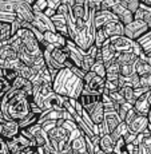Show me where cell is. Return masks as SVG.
<instances>
[{
	"label": "cell",
	"mask_w": 151,
	"mask_h": 154,
	"mask_svg": "<svg viewBox=\"0 0 151 154\" xmlns=\"http://www.w3.org/2000/svg\"><path fill=\"white\" fill-rule=\"evenodd\" d=\"M31 99L23 90H16L11 87L3 95L2 111L7 121L19 122L31 112Z\"/></svg>",
	"instance_id": "obj_1"
},
{
	"label": "cell",
	"mask_w": 151,
	"mask_h": 154,
	"mask_svg": "<svg viewBox=\"0 0 151 154\" xmlns=\"http://www.w3.org/2000/svg\"><path fill=\"white\" fill-rule=\"evenodd\" d=\"M84 88L83 79L78 78L70 69H62L52 79V90L58 95L78 99Z\"/></svg>",
	"instance_id": "obj_2"
},
{
	"label": "cell",
	"mask_w": 151,
	"mask_h": 154,
	"mask_svg": "<svg viewBox=\"0 0 151 154\" xmlns=\"http://www.w3.org/2000/svg\"><path fill=\"white\" fill-rule=\"evenodd\" d=\"M23 62L17 58L16 51L12 48L10 42L0 43V69H14L17 70V67Z\"/></svg>",
	"instance_id": "obj_3"
},
{
	"label": "cell",
	"mask_w": 151,
	"mask_h": 154,
	"mask_svg": "<svg viewBox=\"0 0 151 154\" xmlns=\"http://www.w3.org/2000/svg\"><path fill=\"white\" fill-rule=\"evenodd\" d=\"M110 44L116 52H132V54H135L138 58L143 54V51H142V48L138 44V42L128 39V38L124 36V35L111 38Z\"/></svg>",
	"instance_id": "obj_4"
},
{
	"label": "cell",
	"mask_w": 151,
	"mask_h": 154,
	"mask_svg": "<svg viewBox=\"0 0 151 154\" xmlns=\"http://www.w3.org/2000/svg\"><path fill=\"white\" fill-rule=\"evenodd\" d=\"M83 82H84V88H83V90L87 91V93H90V94L102 95L103 91H104L106 79L98 76L95 72H92V71L86 72L84 78H83Z\"/></svg>",
	"instance_id": "obj_5"
},
{
	"label": "cell",
	"mask_w": 151,
	"mask_h": 154,
	"mask_svg": "<svg viewBox=\"0 0 151 154\" xmlns=\"http://www.w3.org/2000/svg\"><path fill=\"white\" fill-rule=\"evenodd\" d=\"M147 31H149V27L143 20L134 19L131 23L124 26V36H127L131 40H135V42H138Z\"/></svg>",
	"instance_id": "obj_6"
},
{
	"label": "cell",
	"mask_w": 151,
	"mask_h": 154,
	"mask_svg": "<svg viewBox=\"0 0 151 154\" xmlns=\"http://www.w3.org/2000/svg\"><path fill=\"white\" fill-rule=\"evenodd\" d=\"M7 146H8V152L10 154H19L22 150H24L26 147L28 146H32V147H38L36 145H34L28 138H26L22 133L16 135L12 140H7Z\"/></svg>",
	"instance_id": "obj_7"
},
{
	"label": "cell",
	"mask_w": 151,
	"mask_h": 154,
	"mask_svg": "<svg viewBox=\"0 0 151 154\" xmlns=\"http://www.w3.org/2000/svg\"><path fill=\"white\" fill-rule=\"evenodd\" d=\"M14 14L16 15V19L22 20V22L31 23L34 19V11L32 7L28 5L27 3L22 2V0H16L14 2Z\"/></svg>",
	"instance_id": "obj_8"
},
{
	"label": "cell",
	"mask_w": 151,
	"mask_h": 154,
	"mask_svg": "<svg viewBox=\"0 0 151 154\" xmlns=\"http://www.w3.org/2000/svg\"><path fill=\"white\" fill-rule=\"evenodd\" d=\"M20 133V127L15 121H4L0 123V137L3 140H12Z\"/></svg>",
	"instance_id": "obj_9"
},
{
	"label": "cell",
	"mask_w": 151,
	"mask_h": 154,
	"mask_svg": "<svg viewBox=\"0 0 151 154\" xmlns=\"http://www.w3.org/2000/svg\"><path fill=\"white\" fill-rule=\"evenodd\" d=\"M112 20H118V17L112 14L111 10H102L98 11V12L94 14L92 17V24L95 29L102 28L104 24H107L108 22H112Z\"/></svg>",
	"instance_id": "obj_10"
},
{
	"label": "cell",
	"mask_w": 151,
	"mask_h": 154,
	"mask_svg": "<svg viewBox=\"0 0 151 154\" xmlns=\"http://www.w3.org/2000/svg\"><path fill=\"white\" fill-rule=\"evenodd\" d=\"M86 112L88 114L91 122H92L94 125L99 129V126L102 125L103 121H104V109H103L102 100H100V102H98V103H95V105H94L91 109L86 110Z\"/></svg>",
	"instance_id": "obj_11"
},
{
	"label": "cell",
	"mask_w": 151,
	"mask_h": 154,
	"mask_svg": "<svg viewBox=\"0 0 151 154\" xmlns=\"http://www.w3.org/2000/svg\"><path fill=\"white\" fill-rule=\"evenodd\" d=\"M102 29L108 39H111V38H114V36H122V35H124V26L119 20L108 22L107 24L103 26Z\"/></svg>",
	"instance_id": "obj_12"
},
{
	"label": "cell",
	"mask_w": 151,
	"mask_h": 154,
	"mask_svg": "<svg viewBox=\"0 0 151 154\" xmlns=\"http://www.w3.org/2000/svg\"><path fill=\"white\" fill-rule=\"evenodd\" d=\"M111 11L123 26L128 24V23H131L132 20H134V14H131L130 11H127L120 3H118L116 5H114V7L111 8Z\"/></svg>",
	"instance_id": "obj_13"
},
{
	"label": "cell",
	"mask_w": 151,
	"mask_h": 154,
	"mask_svg": "<svg viewBox=\"0 0 151 154\" xmlns=\"http://www.w3.org/2000/svg\"><path fill=\"white\" fill-rule=\"evenodd\" d=\"M147 126H149V119H147V117H143V115H139V114L135 117V119L132 121L130 125H127L128 131L135 135L140 134L144 130H147Z\"/></svg>",
	"instance_id": "obj_14"
},
{
	"label": "cell",
	"mask_w": 151,
	"mask_h": 154,
	"mask_svg": "<svg viewBox=\"0 0 151 154\" xmlns=\"http://www.w3.org/2000/svg\"><path fill=\"white\" fill-rule=\"evenodd\" d=\"M79 103L82 105V107L84 109V110H88V109H91L95 103L100 102L102 100V95H95V94H90L87 93V91L83 90L82 94L79 95V98L76 99Z\"/></svg>",
	"instance_id": "obj_15"
},
{
	"label": "cell",
	"mask_w": 151,
	"mask_h": 154,
	"mask_svg": "<svg viewBox=\"0 0 151 154\" xmlns=\"http://www.w3.org/2000/svg\"><path fill=\"white\" fill-rule=\"evenodd\" d=\"M149 93L143 94L142 97L137 98L135 103L132 105V107H134V110L137 111V114L143 115V117H147V114H149V111H150V107H151V105L149 102Z\"/></svg>",
	"instance_id": "obj_16"
},
{
	"label": "cell",
	"mask_w": 151,
	"mask_h": 154,
	"mask_svg": "<svg viewBox=\"0 0 151 154\" xmlns=\"http://www.w3.org/2000/svg\"><path fill=\"white\" fill-rule=\"evenodd\" d=\"M51 20H52V24H54V27H55V31L58 32V34H60L62 36H64L66 39H68V29H67L66 16L55 14L54 16L51 17Z\"/></svg>",
	"instance_id": "obj_17"
},
{
	"label": "cell",
	"mask_w": 151,
	"mask_h": 154,
	"mask_svg": "<svg viewBox=\"0 0 151 154\" xmlns=\"http://www.w3.org/2000/svg\"><path fill=\"white\" fill-rule=\"evenodd\" d=\"M11 87L16 88V90H23L28 95V98L32 99V90H34V86H32V82L29 81V79L17 76L12 83H11Z\"/></svg>",
	"instance_id": "obj_18"
},
{
	"label": "cell",
	"mask_w": 151,
	"mask_h": 154,
	"mask_svg": "<svg viewBox=\"0 0 151 154\" xmlns=\"http://www.w3.org/2000/svg\"><path fill=\"white\" fill-rule=\"evenodd\" d=\"M43 38H44V42L52 44V46L55 47H59V48H63L64 46H66V42L67 39L64 36H62L60 34H58V32H51V31H46L43 34Z\"/></svg>",
	"instance_id": "obj_19"
},
{
	"label": "cell",
	"mask_w": 151,
	"mask_h": 154,
	"mask_svg": "<svg viewBox=\"0 0 151 154\" xmlns=\"http://www.w3.org/2000/svg\"><path fill=\"white\" fill-rule=\"evenodd\" d=\"M100 54H102V60H103V64H104V67L110 66L111 63H114V62H115L116 51H115V50L111 47L110 42L106 43L104 46L100 48Z\"/></svg>",
	"instance_id": "obj_20"
},
{
	"label": "cell",
	"mask_w": 151,
	"mask_h": 154,
	"mask_svg": "<svg viewBox=\"0 0 151 154\" xmlns=\"http://www.w3.org/2000/svg\"><path fill=\"white\" fill-rule=\"evenodd\" d=\"M114 147H115V141L112 140V137L110 134H104L100 137L99 149L102 150V152H104L107 154H112L114 153Z\"/></svg>",
	"instance_id": "obj_21"
},
{
	"label": "cell",
	"mask_w": 151,
	"mask_h": 154,
	"mask_svg": "<svg viewBox=\"0 0 151 154\" xmlns=\"http://www.w3.org/2000/svg\"><path fill=\"white\" fill-rule=\"evenodd\" d=\"M134 70H135V74H138L139 76H144V75L151 74V66L142 58H138L137 60H135Z\"/></svg>",
	"instance_id": "obj_22"
},
{
	"label": "cell",
	"mask_w": 151,
	"mask_h": 154,
	"mask_svg": "<svg viewBox=\"0 0 151 154\" xmlns=\"http://www.w3.org/2000/svg\"><path fill=\"white\" fill-rule=\"evenodd\" d=\"M70 146H71V149H72V152H75V153H78V154L86 153V152H87V145H86L84 135L82 134V135H79V137L74 138V140L71 141Z\"/></svg>",
	"instance_id": "obj_23"
},
{
	"label": "cell",
	"mask_w": 151,
	"mask_h": 154,
	"mask_svg": "<svg viewBox=\"0 0 151 154\" xmlns=\"http://www.w3.org/2000/svg\"><path fill=\"white\" fill-rule=\"evenodd\" d=\"M137 59L138 56L132 54V52H116V56H115V62L119 66H122V64H134Z\"/></svg>",
	"instance_id": "obj_24"
},
{
	"label": "cell",
	"mask_w": 151,
	"mask_h": 154,
	"mask_svg": "<svg viewBox=\"0 0 151 154\" xmlns=\"http://www.w3.org/2000/svg\"><path fill=\"white\" fill-rule=\"evenodd\" d=\"M39 117H40V114L29 112L27 117L23 118L22 121H19V122H17V125H19L20 129H28V127L34 126L35 123H38V121H39Z\"/></svg>",
	"instance_id": "obj_25"
},
{
	"label": "cell",
	"mask_w": 151,
	"mask_h": 154,
	"mask_svg": "<svg viewBox=\"0 0 151 154\" xmlns=\"http://www.w3.org/2000/svg\"><path fill=\"white\" fill-rule=\"evenodd\" d=\"M11 36H12V26H11V23L0 22V43L10 40Z\"/></svg>",
	"instance_id": "obj_26"
},
{
	"label": "cell",
	"mask_w": 151,
	"mask_h": 154,
	"mask_svg": "<svg viewBox=\"0 0 151 154\" xmlns=\"http://www.w3.org/2000/svg\"><path fill=\"white\" fill-rule=\"evenodd\" d=\"M138 44L140 46L143 54H147V52L151 51V29H149V31L138 40Z\"/></svg>",
	"instance_id": "obj_27"
},
{
	"label": "cell",
	"mask_w": 151,
	"mask_h": 154,
	"mask_svg": "<svg viewBox=\"0 0 151 154\" xmlns=\"http://www.w3.org/2000/svg\"><path fill=\"white\" fill-rule=\"evenodd\" d=\"M110 42V39H108L107 36L104 35V32H103L102 28L96 29L95 31V36H94V46H96L98 48H102L103 46H104L106 43Z\"/></svg>",
	"instance_id": "obj_28"
},
{
	"label": "cell",
	"mask_w": 151,
	"mask_h": 154,
	"mask_svg": "<svg viewBox=\"0 0 151 154\" xmlns=\"http://www.w3.org/2000/svg\"><path fill=\"white\" fill-rule=\"evenodd\" d=\"M128 133V127H127V125L124 122H120L119 125H118V127L114 130V131L111 133V137H112V140H114L115 142H116L119 138H123L124 135Z\"/></svg>",
	"instance_id": "obj_29"
},
{
	"label": "cell",
	"mask_w": 151,
	"mask_h": 154,
	"mask_svg": "<svg viewBox=\"0 0 151 154\" xmlns=\"http://www.w3.org/2000/svg\"><path fill=\"white\" fill-rule=\"evenodd\" d=\"M120 93H122L124 100H126L127 103H130V105H134L137 98H135V94H134V88L130 87V86H124V87L120 88Z\"/></svg>",
	"instance_id": "obj_30"
},
{
	"label": "cell",
	"mask_w": 151,
	"mask_h": 154,
	"mask_svg": "<svg viewBox=\"0 0 151 154\" xmlns=\"http://www.w3.org/2000/svg\"><path fill=\"white\" fill-rule=\"evenodd\" d=\"M16 72H17V75L19 76L26 78V79H29V81H31V79L34 78V75H35V72L32 71L31 67H28L27 64H24V63H22L19 67H17Z\"/></svg>",
	"instance_id": "obj_31"
},
{
	"label": "cell",
	"mask_w": 151,
	"mask_h": 154,
	"mask_svg": "<svg viewBox=\"0 0 151 154\" xmlns=\"http://www.w3.org/2000/svg\"><path fill=\"white\" fill-rule=\"evenodd\" d=\"M119 3L126 8L127 11H130L131 14L137 12V10L139 8V5H140L139 0H119Z\"/></svg>",
	"instance_id": "obj_32"
},
{
	"label": "cell",
	"mask_w": 151,
	"mask_h": 154,
	"mask_svg": "<svg viewBox=\"0 0 151 154\" xmlns=\"http://www.w3.org/2000/svg\"><path fill=\"white\" fill-rule=\"evenodd\" d=\"M2 72H3V79L7 81L8 83H12L15 79L19 76L16 70H14V69H2Z\"/></svg>",
	"instance_id": "obj_33"
},
{
	"label": "cell",
	"mask_w": 151,
	"mask_h": 154,
	"mask_svg": "<svg viewBox=\"0 0 151 154\" xmlns=\"http://www.w3.org/2000/svg\"><path fill=\"white\" fill-rule=\"evenodd\" d=\"M107 95L110 97V99L112 100V103H114L115 106H120V105H123V103H126V100H124L122 93H120L119 90H118V91H112V93H108Z\"/></svg>",
	"instance_id": "obj_34"
},
{
	"label": "cell",
	"mask_w": 151,
	"mask_h": 154,
	"mask_svg": "<svg viewBox=\"0 0 151 154\" xmlns=\"http://www.w3.org/2000/svg\"><path fill=\"white\" fill-rule=\"evenodd\" d=\"M134 72H135L134 64H122V66H120L119 75L122 76V78H128V76H131Z\"/></svg>",
	"instance_id": "obj_35"
},
{
	"label": "cell",
	"mask_w": 151,
	"mask_h": 154,
	"mask_svg": "<svg viewBox=\"0 0 151 154\" xmlns=\"http://www.w3.org/2000/svg\"><path fill=\"white\" fill-rule=\"evenodd\" d=\"M91 71L95 72L98 76H100V78H106V67L102 62H95L94 66L91 67Z\"/></svg>",
	"instance_id": "obj_36"
},
{
	"label": "cell",
	"mask_w": 151,
	"mask_h": 154,
	"mask_svg": "<svg viewBox=\"0 0 151 154\" xmlns=\"http://www.w3.org/2000/svg\"><path fill=\"white\" fill-rule=\"evenodd\" d=\"M120 90L119 88V85H118V81H106L104 82V94H108V93H112V91H118Z\"/></svg>",
	"instance_id": "obj_37"
},
{
	"label": "cell",
	"mask_w": 151,
	"mask_h": 154,
	"mask_svg": "<svg viewBox=\"0 0 151 154\" xmlns=\"http://www.w3.org/2000/svg\"><path fill=\"white\" fill-rule=\"evenodd\" d=\"M87 3H88L90 10L94 11V12L104 10V7H103V0H87Z\"/></svg>",
	"instance_id": "obj_38"
},
{
	"label": "cell",
	"mask_w": 151,
	"mask_h": 154,
	"mask_svg": "<svg viewBox=\"0 0 151 154\" xmlns=\"http://www.w3.org/2000/svg\"><path fill=\"white\" fill-rule=\"evenodd\" d=\"M15 20H16V15L14 12H3V11H0V22L14 23Z\"/></svg>",
	"instance_id": "obj_39"
},
{
	"label": "cell",
	"mask_w": 151,
	"mask_h": 154,
	"mask_svg": "<svg viewBox=\"0 0 151 154\" xmlns=\"http://www.w3.org/2000/svg\"><path fill=\"white\" fill-rule=\"evenodd\" d=\"M46 8H47V0H36L32 4V11L34 12H44Z\"/></svg>",
	"instance_id": "obj_40"
},
{
	"label": "cell",
	"mask_w": 151,
	"mask_h": 154,
	"mask_svg": "<svg viewBox=\"0 0 151 154\" xmlns=\"http://www.w3.org/2000/svg\"><path fill=\"white\" fill-rule=\"evenodd\" d=\"M0 11H3V12H14V2L0 0Z\"/></svg>",
	"instance_id": "obj_41"
},
{
	"label": "cell",
	"mask_w": 151,
	"mask_h": 154,
	"mask_svg": "<svg viewBox=\"0 0 151 154\" xmlns=\"http://www.w3.org/2000/svg\"><path fill=\"white\" fill-rule=\"evenodd\" d=\"M139 82H140V87L151 90V74L144 75V76H139Z\"/></svg>",
	"instance_id": "obj_42"
},
{
	"label": "cell",
	"mask_w": 151,
	"mask_h": 154,
	"mask_svg": "<svg viewBox=\"0 0 151 154\" xmlns=\"http://www.w3.org/2000/svg\"><path fill=\"white\" fill-rule=\"evenodd\" d=\"M127 147V153L128 154H140V145H137L135 142L126 145Z\"/></svg>",
	"instance_id": "obj_43"
},
{
	"label": "cell",
	"mask_w": 151,
	"mask_h": 154,
	"mask_svg": "<svg viewBox=\"0 0 151 154\" xmlns=\"http://www.w3.org/2000/svg\"><path fill=\"white\" fill-rule=\"evenodd\" d=\"M137 115H138V114H137V111L134 110V107H132V109H130V110L127 111L126 117H124V121H123V122L126 123V125H130V123H131L132 121L135 119V117H137Z\"/></svg>",
	"instance_id": "obj_44"
},
{
	"label": "cell",
	"mask_w": 151,
	"mask_h": 154,
	"mask_svg": "<svg viewBox=\"0 0 151 154\" xmlns=\"http://www.w3.org/2000/svg\"><path fill=\"white\" fill-rule=\"evenodd\" d=\"M10 88H11V83H8L7 81H4L3 78H0V95H4Z\"/></svg>",
	"instance_id": "obj_45"
},
{
	"label": "cell",
	"mask_w": 151,
	"mask_h": 154,
	"mask_svg": "<svg viewBox=\"0 0 151 154\" xmlns=\"http://www.w3.org/2000/svg\"><path fill=\"white\" fill-rule=\"evenodd\" d=\"M62 4V0H47V7L52 8V10H58Z\"/></svg>",
	"instance_id": "obj_46"
},
{
	"label": "cell",
	"mask_w": 151,
	"mask_h": 154,
	"mask_svg": "<svg viewBox=\"0 0 151 154\" xmlns=\"http://www.w3.org/2000/svg\"><path fill=\"white\" fill-rule=\"evenodd\" d=\"M118 3H119V0H103V7H104V10H111Z\"/></svg>",
	"instance_id": "obj_47"
},
{
	"label": "cell",
	"mask_w": 151,
	"mask_h": 154,
	"mask_svg": "<svg viewBox=\"0 0 151 154\" xmlns=\"http://www.w3.org/2000/svg\"><path fill=\"white\" fill-rule=\"evenodd\" d=\"M70 70L72 71V72L75 74V75L78 76V78H80V79H83V78H84V75H86L84 71H83L82 69H79V67H75V66H74V67H71Z\"/></svg>",
	"instance_id": "obj_48"
},
{
	"label": "cell",
	"mask_w": 151,
	"mask_h": 154,
	"mask_svg": "<svg viewBox=\"0 0 151 154\" xmlns=\"http://www.w3.org/2000/svg\"><path fill=\"white\" fill-rule=\"evenodd\" d=\"M8 146H7V142L5 140H3L2 137H0V154H8Z\"/></svg>",
	"instance_id": "obj_49"
},
{
	"label": "cell",
	"mask_w": 151,
	"mask_h": 154,
	"mask_svg": "<svg viewBox=\"0 0 151 154\" xmlns=\"http://www.w3.org/2000/svg\"><path fill=\"white\" fill-rule=\"evenodd\" d=\"M44 15H46L47 17H52L54 16V15L56 14V11L55 10H52V8H50V7H47L46 10H44V12H43Z\"/></svg>",
	"instance_id": "obj_50"
},
{
	"label": "cell",
	"mask_w": 151,
	"mask_h": 154,
	"mask_svg": "<svg viewBox=\"0 0 151 154\" xmlns=\"http://www.w3.org/2000/svg\"><path fill=\"white\" fill-rule=\"evenodd\" d=\"M62 4H66L68 7H72L75 4V0H62Z\"/></svg>",
	"instance_id": "obj_51"
},
{
	"label": "cell",
	"mask_w": 151,
	"mask_h": 154,
	"mask_svg": "<svg viewBox=\"0 0 151 154\" xmlns=\"http://www.w3.org/2000/svg\"><path fill=\"white\" fill-rule=\"evenodd\" d=\"M140 4H144V5H150L151 4V0H139Z\"/></svg>",
	"instance_id": "obj_52"
},
{
	"label": "cell",
	"mask_w": 151,
	"mask_h": 154,
	"mask_svg": "<svg viewBox=\"0 0 151 154\" xmlns=\"http://www.w3.org/2000/svg\"><path fill=\"white\" fill-rule=\"evenodd\" d=\"M22 2L27 3V4H28V5H31V7H32V4H34V3H35V2H36V0H22Z\"/></svg>",
	"instance_id": "obj_53"
},
{
	"label": "cell",
	"mask_w": 151,
	"mask_h": 154,
	"mask_svg": "<svg viewBox=\"0 0 151 154\" xmlns=\"http://www.w3.org/2000/svg\"><path fill=\"white\" fill-rule=\"evenodd\" d=\"M0 78H3V72H2V69H0Z\"/></svg>",
	"instance_id": "obj_54"
},
{
	"label": "cell",
	"mask_w": 151,
	"mask_h": 154,
	"mask_svg": "<svg viewBox=\"0 0 151 154\" xmlns=\"http://www.w3.org/2000/svg\"><path fill=\"white\" fill-rule=\"evenodd\" d=\"M10 2H16V0H10Z\"/></svg>",
	"instance_id": "obj_55"
},
{
	"label": "cell",
	"mask_w": 151,
	"mask_h": 154,
	"mask_svg": "<svg viewBox=\"0 0 151 154\" xmlns=\"http://www.w3.org/2000/svg\"><path fill=\"white\" fill-rule=\"evenodd\" d=\"M150 7H151V4H150Z\"/></svg>",
	"instance_id": "obj_56"
},
{
	"label": "cell",
	"mask_w": 151,
	"mask_h": 154,
	"mask_svg": "<svg viewBox=\"0 0 151 154\" xmlns=\"http://www.w3.org/2000/svg\"><path fill=\"white\" fill-rule=\"evenodd\" d=\"M112 154H114V153H112Z\"/></svg>",
	"instance_id": "obj_57"
}]
</instances>
